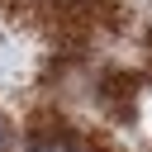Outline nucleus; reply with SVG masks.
Listing matches in <instances>:
<instances>
[{
  "label": "nucleus",
  "instance_id": "2",
  "mask_svg": "<svg viewBox=\"0 0 152 152\" xmlns=\"http://www.w3.org/2000/svg\"><path fill=\"white\" fill-rule=\"evenodd\" d=\"M28 152H86V147H81L76 138H66V133H62V124H57L48 138H33V147H28Z\"/></svg>",
  "mask_w": 152,
  "mask_h": 152
},
{
  "label": "nucleus",
  "instance_id": "1",
  "mask_svg": "<svg viewBox=\"0 0 152 152\" xmlns=\"http://www.w3.org/2000/svg\"><path fill=\"white\" fill-rule=\"evenodd\" d=\"M133 100H138V76H133V71L104 76V104H109L114 119H128V114H133Z\"/></svg>",
  "mask_w": 152,
  "mask_h": 152
},
{
  "label": "nucleus",
  "instance_id": "3",
  "mask_svg": "<svg viewBox=\"0 0 152 152\" xmlns=\"http://www.w3.org/2000/svg\"><path fill=\"white\" fill-rule=\"evenodd\" d=\"M5 142H10V128H5V119H0V152H5Z\"/></svg>",
  "mask_w": 152,
  "mask_h": 152
}]
</instances>
